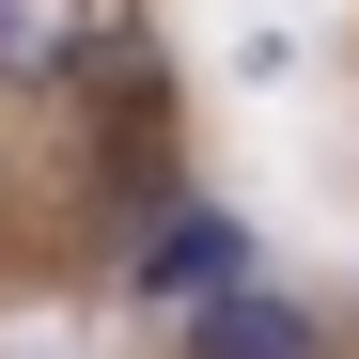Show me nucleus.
<instances>
[{"mask_svg": "<svg viewBox=\"0 0 359 359\" xmlns=\"http://www.w3.org/2000/svg\"><path fill=\"white\" fill-rule=\"evenodd\" d=\"M126 281H141V313H203L219 281H250V219H219V203H172L141 250H126Z\"/></svg>", "mask_w": 359, "mask_h": 359, "instance_id": "1", "label": "nucleus"}, {"mask_svg": "<svg viewBox=\"0 0 359 359\" xmlns=\"http://www.w3.org/2000/svg\"><path fill=\"white\" fill-rule=\"evenodd\" d=\"M94 47H109V16H94V0H0V79H16V94L94 79Z\"/></svg>", "mask_w": 359, "mask_h": 359, "instance_id": "2", "label": "nucleus"}, {"mask_svg": "<svg viewBox=\"0 0 359 359\" xmlns=\"http://www.w3.org/2000/svg\"><path fill=\"white\" fill-rule=\"evenodd\" d=\"M188 359H328V328L297 313V297H266V281H219L188 313Z\"/></svg>", "mask_w": 359, "mask_h": 359, "instance_id": "3", "label": "nucleus"}]
</instances>
